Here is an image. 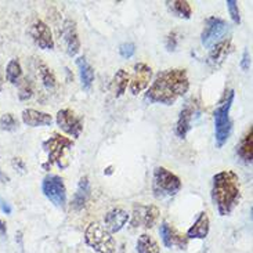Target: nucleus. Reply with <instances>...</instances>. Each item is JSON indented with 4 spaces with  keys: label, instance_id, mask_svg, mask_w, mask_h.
<instances>
[{
    "label": "nucleus",
    "instance_id": "obj_1",
    "mask_svg": "<svg viewBox=\"0 0 253 253\" xmlns=\"http://www.w3.org/2000/svg\"><path fill=\"white\" fill-rule=\"evenodd\" d=\"M190 89L187 71L183 68L165 69L159 72L145 94L150 103L173 105Z\"/></svg>",
    "mask_w": 253,
    "mask_h": 253
},
{
    "label": "nucleus",
    "instance_id": "obj_2",
    "mask_svg": "<svg viewBox=\"0 0 253 253\" xmlns=\"http://www.w3.org/2000/svg\"><path fill=\"white\" fill-rule=\"evenodd\" d=\"M241 199L240 177L233 170H223L213 176L212 201L220 216H228Z\"/></svg>",
    "mask_w": 253,
    "mask_h": 253
},
{
    "label": "nucleus",
    "instance_id": "obj_3",
    "mask_svg": "<svg viewBox=\"0 0 253 253\" xmlns=\"http://www.w3.org/2000/svg\"><path fill=\"white\" fill-rule=\"evenodd\" d=\"M74 141L64 137L58 133H53V136L47 138L43 143V150L47 152V164L43 165L44 169H48V166L57 165L60 169H67L69 165L68 152L72 150Z\"/></svg>",
    "mask_w": 253,
    "mask_h": 253
},
{
    "label": "nucleus",
    "instance_id": "obj_4",
    "mask_svg": "<svg viewBox=\"0 0 253 253\" xmlns=\"http://www.w3.org/2000/svg\"><path fill=\"white\" fill-rule=\"evenodd\" d=\"M234 96H235L234 90H230L224 97V100L214 111V134H216L217 147H223L231 134L233 124L230 119V110L233 105Z\"/></svg>",
    "mask_w": 253,
    "mask_h": 253
},
{
    "label": "nucleus",
    "instance_id": "obj_5",
    "mask_svg": "<svg viewBox=\"0 0 253 253\" xmlns=\"http://www.w3.org/2000/svg\"><path fill=\"white\" fill-rule=\"evenodd\" d=\"M181 190V180L166 168H157L152 177V192L158 199L174 197Z\"/></svg>",
    "mask_w": 253,
    "mask_h": 253
},
{
    "label": "nucleus",
    "instance_id": "obj_6",
    "mask_svg": "<svg viewBox=\"0 0 253 253\" xmlns=\"http://www.w3.org/2000/svg\"><path fill=\"white\" fill-rule=\"evenodd\" d=\"M84 242L97 253H115L117 242L112 234L98 223H91L84 231Z\"/></svg>",
    "mask_w": 253,
    "mask_h": 253
},
{
    "label": "nucleus",
    "instance_id": "obj_7",
    "mask_svg": "<svg viewBox=\"0 0 253 253\" xmlns=\"http://www.w3.org/2000/svg\"><path fill=\"white\" fill-rule=\"evenodd\" d=\"M228 32V24L219 17H209L205 21V28L201 35L202 44L206 48H212L217 43L224 41V36Z\"/></svg>",
    "mask_w": 253,
    "mask_h": 253
},
{
    "label": "nucleus",
    "instance_id": "obj_8",
    "mask_svg": "<svg viewBox=\"0 0 253 253\" xmlns=\"http://www.w3.org/2000/svg\"><path fill=\"white\" fill-rule=\"evenodd\" d=\"M42 191L48 201H51L58 208H64L67 204V188L64 184V180L60 176L48 174L43 178Z\"/></svg>",
    "mask_w": 253,
    "mask_h": 253
},
{
    "label": "nucleus",
    "instance_id": "obj_9",
    "mask_svg": "<svg viewBox=\"0 0 253 253\" xmlns=\"http://www.w3.org/2000/svg\"><path fill=\"white\" fill-rule=\"evenodd\" d=\"M158 217H159V209L155 205H136L133 208V216H131V221L130 224L138 228H152L157 223Z\"/></svg>",
    "mask_w": 253,
    "mask_h": 253
},
{
    "label": "nucleus",
    "instance_id": "obj_10",
    "mask_svg": "<svg viewBox=\"0 0 253 253\" xmlns=\"http://www.w3.org/2000/svg\"><path fill=\"white\" fill-rule=\"evenodd\" d=\"M57 125L61 127L62 131H65L69 136L81 137L83 130V118L78 117L72 110H60L57 114Z\"/></svg>",
    "mask_w": 253,
    "mask_h": 253
},
{
    "label": "nucleus",
    "instance_id": "obj_11",
    "mask_svg": "<svg viewBox=\"0 0 253 253\" xmlns=\"http://www.w3.org/2000/svg\"><path fill=\"white\" fill-rule=\"evenodd\" d=\"M29 35L35 42L36 46H39L43 50H53L54 48V39L47 24H44L42 20H35L29 27Z\"/></svg>",
    "mask_w": 253,
    "mask_h": 253
},
{
    "label": "nucleus",
    "instance_id": "obj_12",
    "mask_svg": "<svg viewBox=\"0 0 253 253\" xmlns=\"http://www.w3.org/2000/svg\"><path fill=\"white\" fill-rule=\"evenodd\" d=\"M151 78H152V69H151L150 65H147L144 62H137L134 65L131 82H130V93L133 96L140 94L141 91L148 87Z\"/></svg>",
    "mask_w": 253,
    "mask_h": 253
},
{
    "label": "nucleus",
    "instance_id": "obj_13",
    "mask_svg": "<svg viewBox=\"0 0 253 253\" xmlns=\"http://www.w3.org/2000/svg\"><path fill=\"white\" fill-rule=\"evenodd\" d=\"M61 38L65 44V50L69 55H76L81 50V41L74 20H65L61 28Z\"/></svg>",
    "mask_w": 253,
    "mask_h": 253
},
{
    "label": "nucleus",
    "instance_id": "obj_14",
    "mask_svg": "<svg viewBox=\"0 0 253 253\" xmlns=\"http://www.w3.org/2000/svg\"><path fill=\"white\" fill-rule=\"evenodd\" d=\"M159 234H161V238L162 242L166 248L171 249L173 247H177L178 249H185L188 245V238L185 235L178 234L173 227H170L166 221H164L161 224L159 228Z\"/></svg>",
    "mask_w": 253,
    "mask_h": 253
},
{
    "label": "nucleus",
    "instance_id": "obj_15",
    "mask_svg": "<svg viewBox=\"0 0 253 253\" xmlns=\"http://www.w3.org/2000/svg\"><path fill=\"white\" fill-rule=\"evenodd\" d=\"M129 220V213L121 209V208H115L105 214L104 217V224H105V230L110 234H115L121 231L125 227V224Z\"/></svg>",
    "mask_w": 253,
    "mask_h": 253
},
{
    "label": "nucleus",
    "instance_id": "obj_16",
    "mask_svg": "<svg viewBox=\"0 0 253 253\" xmlns=\"http://www.w3.org/2000/svg\"><path fill=\"white\" fill-rule=\"evenodd\" d=\"M22 122L31 127H41V126H50L53 124V118L47 112L28 108L22 111Z\"/></svg>",
    "mask_w": 253,
    "mask_h": 253
},
{
    "label": "nucleus",
    "instance_id": "obj_17",
    "mask_svg": "<svg viewBox=\"0 0 253 253\" xmlns=\"http://www.w3.org/2000/svg\"><path fill=\"white\" fill-rule=\"evenodd\" d=\"M209 228H211V223H209L208 213L201 212L197 220H195V223L187 231V238H191V240H205L206 237H208V234H209Z\"/></svg>",
    "mask_w": 253,
    "mask_h": 253
},
{
    "label": "nucleus",
    "instance_id": "obj_18",
    "mask_svg": "<svg viewBox=\"0 0 253 253\" xmlns=\"http://www.w3.org/2000/svg\"><path fill=\"white\" fill-rule=\"evenodd\" d=\"M230 47H231V41H230V39H224V41H221L220 43H217L216 46H213V47L211 48L209 57H208L209 65H212L213 68L220 67L227 58L228 53H230Z\"/></svg>",
    "mask_w": 253,
    "mask_h": 253
},
{
    "label": "nucleus",
    "instance_id": "obj_19",
    "mask_svg": "<svg viewBox=\"0 0 253 253\" xmlns=\"http://www.w3.org/2000/svg\"><path fill=\"white\" fill-rule=\"evenodd\" d=\"M192 117H194V107L191 105V103H188L180 112L177 125H176V134L180 138H184L187 136V133L191 129Z\"/></svg>",
    "mask_w": 253,
    "mask_h": 253
},
{
    "label": "nucleus",
    "instance_id": "obj_20",
    "mask_svg": "<svg viewBox=\"0 0 253 253\" xmlns=\"http://www.w3.org/2000/svg\"><path fill=\"white\" fill-rule=\"evenodd\" d=\"M237 154L245 164H252L253 157V129L249 127L247 134L242 137L240 144L237 145Z\"/></svg>",
    "mask_w": 253,
    "mask_h": 253
},
{
    "label": "nucleus",
    "instance_id": "obj_21",
    "mask_svg": "<svg viewBox=\"0 0 253 253\" xmlns=\"http://www.w3.org/2000/svg\"><path fill=\"white\" fill-rule=\"evenodd\" d=\"M90 197V181L87 176H84L79 180L78 184V190H76L75 195H74V201H72V206L76 211H81L84 208L87 199Z\"/></svg>",
    "mask_w": 253,
    "mask_h": 253
},
{
    "label": "nucleus",
    "instance_id": "obj_22",
    "mask_svg": "<svg viewBox=\"0 0 253 253\" xmlns=\"http://www.w3.org/2000/svg\"><path fill=\"white\" fill-rule=\"evenodd\" d=\"M76 65L79 68V76H81L82 87L84 90H90L91 89V84L94 82V69H93V67L90 65L84 57H79L76 60Z\"/></svg>",
    "mask_w": 253,
    "mask_h": 253
},
{
    "label": "nucleus",
    "instance_id": "obj_23",
    "mask_svg": "<svg viewBox=\"0 0 253 253\" xmlns=\"http://www.w3.org/2000/svg\"><path fill=\"white\" fill-rule=\"evenodd\" d=\"M36 69H38L39 78H41L42 83L46 87V90L53 91L55 89V86H57V81H55V76L53 74V71L48 68L47 64H44L42 60L36 61Z\"/></svg>",
    "mask_w": 253,
    "mask_h": 253
},
{
    "label": "nucleus",
    "instance_id": "obj_24",
    "mask_svg": "<svg viewBox=\"0 0 253 253\" xmlns=\"http://www.w3.org/2000/svg\"><path fill=\"white\" fill-rule=\"evenodd\" d=\"M168 4V8L170 10L171 14L177 15L178 18H184V20H188L191 17L192 8L190 6L188 1L185 0H174V1H166Z\"/></svg>",
    "mask_w": 253,
    "mask_h": 253
},
{
    "label": "nucleus",
    "instance_id": "obj_25",
    "mask_svg": "<svg viewBox=\"0 0 253 253\" xmlns=\"http://www.w3.org/2000/svg\"><path fill=\"white\" fill-rule=\"evenodd\" d=\"M137 253H159L161 249H159V245L158 242L151 235L148 234H141L138 237L136 244Z\"/></svg>",
    "mask_w": 253,
    "mask_h": 253
},
{
    "label": "nucleus",
    "instance_id": "obj_26",
    "mask_svg": "<svg viewBox=\"0 0 253 253\" xmlns=\"http://www.w3.org/2000/svg\"><path fill=\"white\" fill-rule=\"evenodd\" d=\"M129 84V74L125 69H119L112 79V90L115 93V96L121 97L124 94Z\"/></svg>",
    "mask_w": 253,
    "mask_h": 253
},
{
    "label": "nucleus",
    "instance_id": "obj_27",
    "mask_svg": "<svg viewBox=\"0 0 253 253\" xmlns=\"http://www.w3.org/2000/svg\"><path fill=\"white\" fill-rule=\"evenodd\" d=\"M6 78L11 84H18L22 79V68L18 58L10 60L6 67Z\"/></svg>",
    "mask_w": 253,
    "mask_h": 253
},
{
    "label": "nucleus",
    "instance_id": "obj_28",
    "mask_svg": "<svg viewBox=\"0 0 253 253\" xmlns=\"http://www.w3.org/2000/svg\"><path fill=\"white\" fill-rule=\"evenodd\" d=\"M32 96H34V83L25 78L18 83V97L21 101H27Z\"/></svg>",
    "mask_w": 253,
    "mask_h": 253
},
{
    "label": "nucleus",
    "instance_id": "obj_29",
    "mask_svg": "<svg viewBox=\"0 0 253 253\" xmlns=\"http://www.w3.org/2000/svg\"><path fill=\"white\" fill-rule=\"evenodd\" d=\"M18 127V121L15 119L13 114H4L0 118V129L6 131H14Z\"/></svg>",
    "mask_w": 253,
    "mask_h": 253
},
{
    "label": "nucleus",
    "instance_id": "obj_30",
    "mask_svg": "<svg viewBox=\"0 0 253 253\" xmlns=\"http://www.w3.org/2000/svg\"><path fill=\"white\" fill-rule=\"evenodd\" d=\"M227 8L230 11V15L235 24H240L241 22V15H240V8H238V3L235 0H228L227 1Z\"/></svg>",
    "mask_w": 253,
    "mask_h": 253
},
{
    "label": "nucleus",
    "instance_id": "obj_31",
    "mask_svg": "<svg viewBox=\"0 0 253 253\" xmlns=\"http://www.w3.org/2000/svg\"><path fill=\"white\" fill-rule=\"evenodd\" d=\"M134 53H136V46L133 43H124L119 47V54L122 55L124 58H130V57L134 55Z\"/></svg>",
    "mask_w": 253,
    "mask_h": 253
},
{
    "label": "nucleus",
    "instance_id": "obj_32",
    "mask_svg": "<svg viewBox=\"0 0 253 253\" xmlns=\"http://www.w3.org/2000/svg\"><path fill=\"white\" fill-rule=\"evenodd\" d=\"M166 47L169 51H174L177 47V34L176 32H170L168 39H166Z\"/></svg>",
    "mask_w": 253,
    "mask_h": 253
},
{
    "label": "nucleus",
    "instance_id": "obj_33",
    "mask_svg": "<svg viewBox=\"0 0 253 253\" xmlns=\"http://www.w3.org/2000/svg\"><path fill=\"white\" fill-rule=\"evenodd\" d=\"M11 165H13V168L15 170L20 171L21 174H24V173L27 171V165H25V162H24L21 158H13Z\"/></svg>",
    "mask_w": 253,
    "mask_h": 253
},
{
    "label": "nucleus",
    "instance_id": "obj_34",
    "mask_svg": "<svg viewBox=\"0 0 253 253\" xmlns=\"http://www.w3.org/2000/svg\"><path fill=\"white\" fill-rule=\"evenodd\" d=\"M241 68L244 69V71H248V69L251 68V54H249V51H248V50H245V51H244V54H242Z\"/></svg>",
    "mask_w": 253,
    "mask_h": 253
},
{
    "label": "nucleus",
    "instance_id": "obj_35",
    "mask_svg": "<svg viewBox=\"0 0 253 253\" xmlns=\"http://www.w3.org/2000/svg\"><path fill=\"white\" fill-rule=\"evenodd\" d=\"M0 211L3 213H6V214H10L11 213V206L7 204L4 199L0 198Z\"/></svg>",
    "mask_w": 253,
    "mask_h": 253
},
{
    "label": "nucleus",
    "instance_id": "obj_36",
    "mask_svg": "<svg viewBox=\"0 0 253 253\" xmlns=\"http://www.w3.org/2000/svg\"><path fill=\"white\" fill-rule=\"evenodd\" d=\"M0 235H1V237H6L7 235L6 221H3V220H0Z\"/></svg>",
    "mask_w": 253,
    "mask_h": 253
},
{
    "label": "nucleus",
    "instance_id": "obj_37",
    "mask_svg": "<svg viewBox=\"0 0 253 253\" xmlns=\"http://www.w3.org/2000/svg\"><path fill=\"white\" fill-rule=\"evenodd\" d=\"M8 181H10V177L7 176L6 173H3V171L0 170V183L1 184H7Z\"/></svg>",
    "mask_w": 253,
    "mask_h": 253
},
{
    "label": "nucleus",
    "instance_id": "obj_38",
    "mask_svg": "<svg viewBox=\"0 0 253 253\" xmlns=\"http://www.w3.org/2000/svg\"><path fill=\"white\" fill-rule=\"evenodd\" d=\"M3 84H4V79H3V76H1V74H0V91H1V89H3Z\"/></svg>",
    "mask_w": 253,
    "mask_h": 253
},
{
    "label": "nucleus",
    "instance_id": "obj_39",
    "mask_svg": "<svg viewBox=\"0 0 253 253\" xmlns=\"http://www.w3.org/2000/svg\"><path fill=\"white\" fill-rule=\"evenodd\" d=\"M121 253H125V245H122V247H121Z\"/></svg>",
    "mask_w": 253,
    "mask_h": 253
}]
</instances>
